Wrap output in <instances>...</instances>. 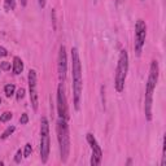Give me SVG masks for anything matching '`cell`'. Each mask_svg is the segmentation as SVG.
Listing matches in <instances>:
<instances>
[{"label": "cell", "mask_w": 166, "mask_h": 166, "mask_svg": "<svg viewBox=\"0 0 166 166\" xmlns=\"http://www.w3.org/2000/svg\"><path fill=\"white\" fill-rule=\"evenodd\" d=\"M12 117L13 116H12L11 112H4V113L0 116V122H3V123H4V122H8V121L12 119Z\"/></svg>", "instance_id": "obj_15"}, {"label": "cell", "mask_w": 166, "mask_h": 166, "mask_svg": "<svg viewBox=\"0 0 166 166\" xmlns=\"http://www.w3.org/2000/svg\"><path fill=\"white\" fill-rule=\"evenodd\" d=\"M127 70H129V55L126 50H122L119 52V57H118V64H117V69H116V90L118 92H122L125 88V81H126V75H127Z\"/></svg>", "instance_id": "obj_4"}, {"label": "cell", "mask_w": 166, "mask_h": 166, "mask_svg": "<svg viewBox=\"0 0 166 166\" xmlns=\"http://www.w3.org/2000/svg\"><path fill=\"white\" fill-rule=\"evenodd\" d=\"M57 139L58 145H60V154L62 162H66L67 157L70 153V136H69V126H67V121L64 118H60L57 121Z\"/></svg>", "instance_id": "obj_3"}, {"label": "cell", "mask_w": 166, "mask_h": 166, "mask_svg": "<svg viewBox=\"0 0 166 166\" xmlns=\"http://www.w3.org/2000/svg\"><path fill=\"white\" fill-rule=\"evenodd\" d=\"M4 8L7 11H14V8H16V0H4Z\"/></svg>", "instance_id": "obj_13"}, {"label": "cell", "mask_w": 166, "mask_h": 166, "mask_svg": "<svg viewBox=\"0 0 166 166\" xmlns=\"http://www.w3.org/2000/svg\"><path fill=\"white\" fill-rule=\"evenodd\" d=\"M26 4H27V0H21V5L22 7H25Z\"/></svg>", "instance_id": "obj_23"}, {"label": "cell", "mask_w": 166, "mask_h": 166, "mask_svg": "<svg viewBox=\"0 0 166 166\" xmlns=\"http://www.w3.org/2000/svg\"><path fill=\"white\" fill-rule=\"evenodd\" d=\"M14 91H16V87H14V85H11V83L4 87V92H5L7 97L13 96V95H14Z\"/></svg>", "instance_id": "obj_12"}, {"label": "cell", "mask_w": 166, "mask_h": 166, "mask_svg": "<svg viewBox=\"0 0 166 166\" xmlns=\"http://www.w3.org/2000/svg\"><path fill=\"white\" fill-rule=\"evenodd\" d=\"M27 122H29V116L26 113H23L21 116V118H19V123H21V125H26Z\"/></svg>", "instance_id": "obj_19"}, {"label": "cell", "mask_w": 166, "mask_h": 166, "mask_svg": "<svg viewBox=\"0 0 166 166\" xmlns=\"http://www.w3.org/2000/svg\"><path fill=\"white\" fill-rule=\"evenodd\" d=\"M0 104H2V99H0Z\"/></svg>", "instance_id": "obj_24"}, {"label": "cell", "mask_w": 166, "mask_h": 166, "mask_svg": "<svg viewBox=\"0 0 166 166\" xmlns=\"http://www.w3.org/2000/svg\"><path fill=\"white\" fill-rule=\"evenodd\" d=\"M12 70H13V73L16 75H18V74H21L22 73V70H23V62H22V60L19 58L18 56H16L13 58V66H12Z\"/></svg>", "instance_id": "obj_11"}, {"label": "cell", "mask_w": 166, "mask_h": 166, "mask_svg": "<svg viewBox=\"0 0 166 166\" xmlns=\"http://www.w3.org/2000/svg\"><path fill=\"white\" fill-rule=\"evenodd\" d=\"M0 69H3V70H9V69H11V62L3 61L2 64H0Z\"/></svg>", "instance_id": "obj_18"}, {"label": "cell", "mask_w": 166, "mask_h": 166, "mask_svg": "<svg viewBox=\"0 0 166 166\" xmlns=\"http://www.w3.org/2000/svg\"><path fill=\"white\" fill-rule=\"evenodd\" d=\"M21 156H22V152H21V149H18L17 150V153H16V157H14V162H16V164H19V162H21Z\"/></svg>", "instance_id": "obj_20"}, {"label": "cell", "mask_w": 166, "mask_h": 166, "mask_svg": "<svg viewBox=\"0 0 166 166\" xmlns=\"http://www.w3.org/2000/svg\"><path fill=\"white\" fill-rule=\"evenodd\" d=\"M57 110H58V114H60V118H64L66 121L69 119V109H67L66 96H65L62 83L58 85V88H57Z\"/></svg>", "instance_id": "obj_7"}, {"label": "cell", "mask_w": 166, "mask_h": 166, "mask_svg": "<svg viewBox=\"0 0 166 166\" xmlns=\"http://www.w3.org/2000/svg\"><path fill=\"white\" fill-rule=\"evenodd\" d=\"M46 2H47V0H39V5H40V8L46 7Z\"/></svg>", "instance_id": "obj_22"}, {"label": "cell", "mask_w": 166, "mask_h": 166, "mask_svg": "<svg viewBox=\"0 0 166 166\" xmlns=\"http://www.w3.org/2000/svg\"><path fill=\"white\" fill-rule=\"evenodd\" d=\"M23 96H25V88H19L17 91V95H16V99L17 101H21L23 99Z\"/></svg>", "instance_id": "obj_17"}, {"label": "cell", "mask_w": 166, "mask_h": 166, "mask_svg": "<svg viewBox=\"0 0 166 166\" xmlns=\"http://www.w3.org/2000/svg\"><path fill=\"white\" fill-rule=\"evenodd\" d=\"M87 141H88L91 150H92V157H91V165L92 166H99L102 160V150L100 145L97 144L95 136L92 134H87Z\"/></svg>", "instance_id": "obj_8"}, {"label": "cell", "mask_w": 166, "mask_h": 166, "mask_svg": "<svg viewBox=\"0 0 166 166\" xmlns=\"http://www.w3.org/2000/svg\"><path fill=\"white\" fill-rule=\"evenodd\" d=\"M158 62L153 60L150 64L149 69V75H148V82H147V88H145V101H144V112L147 119H152V104H153V92L156 88L158 81Z\"/></svg>", "instance_id": "obj_2"}, {"label": "cell", "mask_w": 166, "mask_h": 166, "mask_svg": "<svg viewBox=\"0 0 166 166\" xmlns=\"http://www.w3.org/2000/svg\"><path fill=\"white\" fill-rule=\"evenodd\" d=\"M145 36H147V25H145L143 19H138L135 25V43H134V48L138 56H140L141 50H143Z\"/></svg>", "instance_id": "obj_6"}, {"label": "cell", "mask_w": 166, "mask_h": 166, "mask_svg": "<svg viewBox=\"0 0 166 166\" xmlns=\"http://www.w3.org/2000/svg\"><path fill=\"white\" fill-rule=\"evenodd\" d=\"M8 55V51L4 47H0V57H5Z\"/></svg>", "instance_id": "obj_21"}, {"label": "cell", "mask_w": 166, "mask_h": 166, "mask_svg": "<svg viewBox=\"0 0 166 166\" xmlns=\"http://www.w3.org/2000/svg\"><path fill=\"white\" fill-rule=\"evenodd\" d=\"M71 74H73V95H74V108L79 110L81 106V97H82V65L79 52L77 48H71Z\"/></svg>", "instance_id": "obj_1"}, {"label": "cell", "mask_w": 166, "mask_h": 166, "mask_svg": "<svg viewBox=\"0 0 166 166\" xmlns=\"http://www.w3.org/2000/svg\"><path fill=\"white\" fill-rule=\"evenodd\" d=\"M29 88H30V101L34 110H38L39 99H38V91H36V71L31 69L29 71Z\"/></svg>", "instance_id": "obj_9"}, {"label": "cell", "mask_w": 166, "mask_h": 166, "mask_svg": "<svg viewBox=\"0 0 166 166\" xmlns=\"http://www.w3.org/2000/svg\"><path fill=\"white\" fill-rule=\"evenodd\" d=\"M31 152H33V147L30 143H27L25 145V150H23V157H29V156L31 154Z\"/></svg>", "instance_id": "obj_16"}, {"label": "cell", "mask_w": 166, "mask_h": 166, "mask_svg": "<svg viewBox=\"0 0 166 166\" xmlns=\"http://www.w3.org/2000/svg\"><path fill=\"white\" fill-rule=\"evenodd\" d=\"M50 123L46 117H43L40 121V160L43 164L47 162L50 156Z\"/></svg>", "instance_id": "obj_5"}, {"label": "cell", "mask_w": 166, "mask_h": 166, "mask_svg": "<svg viewBox=\"0 0 166 166\" xmlns=\"http://www.w3.org/2000/svg\"><path fill=\"white\" fill-rule=\"evenodd\" d=\"M58 78H60L61 82L65 81L66 78V70H67V60H66V50L65 46L60 47V51H58Z\"/></svg>", "instance_id": "obj_10"}, {"label": "cell", "mask_w": 166, "mask_h": 166, "mask_svg": "<svg viewBox=\"0 0 166 166\" xmlns=\"http://www.w3.org/2000/svg\"><path fill=\"white\" fill-rule=\"evenodd\" d=\"M14 130H16V127H14V126H9V127H7V130L2 134V136H0V138H2L3 140L7 139V138H9V136H11V135L14 133Z\"/></svg>", "instance_id": "obj_14"}]
</instances>
